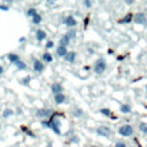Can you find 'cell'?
Listing matches in <instances>:
<instances>
[{
    "label": "cell",
    "mask_w": 147,
    "mask_h": 147,
    "mask_svg": "<svg viewBox=\"0 0 147 147\" xmlns=\"http://www.w3.org/2000/svg\"><path fill=\"white\" fill-rule=\"evenodd\" d=\"M41 124L44 126H48L49 129H52L55 133H60V129H59V119L56 118H51L48 122H41Z\"/></svg>",
    "instance_id": "6da1fadb"
},
{
    "label": "cell",
    "mask_w": 147,
    "mask_h": 147,
    "mask_svg": "<svg viewBox=\"0 0 147 147\" xmlns=\"http://www.w3.org/2000/svg\"><path fill=\"white\" fill-rule=\"evenodd\" d=\"M118 133H119L121 136H123V137H130V136H132V133H133V127H132L131 125H129V124L122 125V126L118 129Z\"/></svg>",
    "instance_id": "7a4b0ae2"
},
{
    "label": "cell",
    "mask_w": 147,
    "mask_h": 147,
    "mask_svg": "<svg viewBox=\"0 0 147 147\" xmlns=\"http://www.w3.org/2000/svg\"><path fill=\"white\" fill-rule=\"evenodd\" d=\"M106 70V62L103 59H99L94 64V71L98 75H101Z\"/></svg>",
    "instance_id": "3957f363"
},
{
    "label": "cell",
    "mask_w": 147,
    "mask_h": 147,
    "mask_svg": "<svg viewBox=\"0 0 147 147\" xmlns=\"http://www.w3.org/2000/svg\"><path fill=\"white\" fill-rule=\"evenodd\" d=\"M133 21L138 24H141V25H146L147 24V17L144 13H137L134 16H133Z\"/></svg>",
    "instance_id": "277c9868"
},
{
    "label": "cell",
    "mask_w": 147,
    "mask_h": 147,
    "mask_svg": "<svg viewBox=\"0 0 147 147\" xmlns=\"http://www.w3.org/2000/svg\"><path fill=\"white\" fill-rule=\"evenodd\" d=\"M96 133H98L99 136H102V137L108 138V137L111 134V131H110V129H109L108 126H100V127L96 130Z\"/></svg>",
    "instance_id": "5b68a950"
},
{
    "label": "cell",
    "mask_w": 147,
    "mask_h": 147,
    "mask_svg": "<svg viewBox=\"0 0 147 147\" xmlns=\"http://www.w3.org/2000/svg\"><path fill=\"white\" fill-rule=\"evenodd\" d=\"M51 114H52V109H47V108H45V109H38L37 110V113H36V115L38 116V117H48V116H51Z\"/></svg>",
    "instance_id": "8992f818"
},
{
    "label": "cell",
    "mask_w": 147,
    "mask_h": 147,
    "mask_svg": "<svg viewBox=\"0 0 147 147\" xmlns=\"http://www.w3.org/2000/svg\"><path fill=\"white\" fill-rule=\"evenodd\" d=\"M63 22H64V24H65L67 26H69V28H72V26H75V25L77 24V21L75 20L74 16H67Z\"/></svg>",
    "instance_id": "52a82bcc"
},
{
    "label": "cell",
    "mask_w": 147,
    "mask_h": 147,
    "mask_svg": "<svg viewBox=\"0 0 147 147\" xmlns=\"http://www.w3.org/2000/svg\"><path fill=\"white\" fill-rule=\"evenodd\" d=\"M51 90H52V92L54 94H59V93H62L63 87H62V85L60 83H53L52 86H51Z\"/></svg>",
    "instance_id": "ba28073f"
},
{
    "label": "cell",
    "mask_w": 147,
    "mask_h": 147,
    "mask_svg": "<svg viewBox=\"0 0 147 147\" xmlns=\"http://www.w3.org/2000/svg\"><path fill=\"white\" fill-rule=\"evenodd\" d=\"M33 70L36 72H41L44 70V64L41 63V61H39V60L33 61Z\"/></svg>",
    "instance_id": "9c48e42d"
},
{
    "label": "cell",
    "mask_w": 147,
    "mask_h": 147,
    "mask_svg": "<svg viewBox=\"0 0 147 147\" xmlns=\"http://www.w3.org/2000/svg\"><path fill=\"white\" fill-rule=\"evenodd\" d=\"M56 54H57V56L59 57H64L67 54H68V51H67V47H64V46H59L57 48H56Z\"/></svg>",
    "instance_id": "30bf717a"
},
{
    "label": "cell",
    "mask_w": 147,
    "mask_h": 147,
    "mask_svg": "<svg viewBox=\"0 0 147 147\" xmlns=\"http://www.w3.org/2000/svg\"><path fill=\"white\" fill-rule=\"evenodd\" d=\"M54 100H55V102H56L57 105H60V103H63V102L65 101V95H64L63 93H59V94H55V95H54Z\"/></svg>",
    "instance_id": "8fae6325"
},
{
    "label": "cell",
    "mask_w": 147,
    "mask_h": 147,
    "mask_svg": "<svg viewBox=\"0 0 147 147\" xmlns=\"http://www.w3.org/2000/svg\"><path fill=\"white\" fill-rule=\"evenodd\" d=\"M36 38H37V40H38V41L44 40V39L46 38V32H45L44 30H41V29L37 30V32H36Z\"/></svg>",
    "instance_id": "7c38bea8"
},
{
    "label": "cell",
    "mask_w": 147,
    "mask_h": 147,
    "mask_svg": "<svg viewBox=\"0 0 147 147\" xmlns=\"http://www.w3.org/2000/svg\"><path fill=\"white\" fill-rule=\"evenodd\" d=\"M75 59H76V53H75V52H69V53L64 56V60H65L67 62H70V63L75 62Z\"/></svg>",
    "instance_id": "4fadbf2b"
},
{
    "label": "cell",
    "mask_w": 147,
    "mask_h": 147,
    "mask_svg": "<svg viewBox=\"0 0 147 147\" xmlns=\"http://www.w3.org/2000/svg\"><path fill=\"white\" fill-rule=\"evenodd\" d=\"M69 42H70V38H69L67 34H64V36L60 39V45H61V46H64V47H65V46L69 45Z\"/></svg>",
    "instance_id": "5bb4252c"
},
{
    "label": "cell",
    "mask_w": 147,
    "mask_h": 147,
    "mask_svg": "<svg viewBox=\"0 0 147 147\" xmlns=\"http://www.w3.org/2000/svg\"><path fill=\"white\" fill-rule=\"evenodd\" d=\"M7 57H8V60H9L11 63H15V62L20 61V57H18V55H16V54H13V53L8 54V55H7Z\"/></svg>",
    "instance_id": "9a60e30c"
},
{
    "label": "cell",
    "mask_w": 147,
    "mask_h": 147,
    "mask_svg": "<svg viewBox=\"0 0 147 147\" xmlns=\"http://www.w3.org/2000/svg\"><path fill=\"white\" fill-rule=\"evenodd\" d=\"M14 65H15L17 69H20V70H25V69H26L25 63H24V62H22V61H17V62H15V63H14Z\"/></svg>",
    "instance_id": "2e32d148"
},
{
    "label": "cell",
    "mask_w": 147,
    "mask_h": 147,
    "mask_svg": "<svg viewBox=\"0 0 147 147\" xmlns=\"http://www.w3.org/2000/svg\"><path fill=\"white\" fill-rule=\"evenodd\" d=\"M139 131L142 132L144 134H147V124L144 123V122H141V123L139 124Z\"/></svg>",
    "instance_id": "e0dca14e"
},
{
    "label": "cell",
    "mask_w": 147,
    "mask_h": 147,
    "mask_svg": "<svg viewBox=\"0 0 147 147\" xmlns=\"http://www.w3.org/2000/svg\"><path fill=\"white\" fill-rule=\"evenodd\" d=\"M121 111H122L123 114H127V113L131 111V107H130L129 105H122V106H121Z\"/></svg>",
    "instance_id": "ac0fdd59"
},
{
    "label": "cell",
    "mask_w": 147,
    "mask_h": 147,
    "mask_svg": "<svg viewBox=\"0 0 147 147\" xmlns=\"http://www.w3.org/2000/svg\"><path fill=\"white\" fill-rule=\"evenodd\" d=\"M42 59H44V61L47 62V63H49V62L53 61V56H52L49 53H45V54L42 55Z\"/></svg>",
    "instance_id": "d6986e66"
},
{
    "label": "cell",
    "mask_w": 147,
    "mask_h": 147,
    "mask_svg": "<svg viewBox=\"0 0 147 147\" xmlns=\"http://www.w3.org/2000/svg\"><path fill=\"white\" fill-rule=\"evenodd\" d=\"M41 15H39V14H37V15H34L33 17H32V23H34V24H39L40 22H41Z\"/></svg>",
    "instance_id": "ffe728a7"
},
{
    "label": "cell",
    "mask_w": 147,
    "mask_h": 147,
    "mask_svg": "<svg viewBox=\"0 0 147 147\" xmlns=\"http://www.w3.org/2000/svg\"><path fill=\"white\" fill-rule=\"evenodd\" d=\"M132 18H133V16L131 14H127L123 20H121V23H129V22L132 21Z\"/></svg>",
    "instance_id": "44dd1931"
},
{
    "label": "cell",
    "mask_w": 147,
    "mask_h": 147,
    "mask_svg": "<svg viewBox=\"0 0 147 147\" xmlns=\"http://www.w3.org/2000/svg\"><path fill=\"white\" fill-rule=\"evenodd\" d=\"M13 110L11 109H5V111L2 113V116L5 117V118H7V117H9V116H11L13 115Z\"/></svg>",
    "instance_id": "7402d4cb"
},
{
    "label": "cell",
    "mask_w": 147,
    "mask_h": 147,
    "mask_svg": "<svg viewBox=\"0 0 147 147\" xmlns=\"http://www.w3.org/2000/svg\"><path fill=\"white\" fill-rule=\"evenodd\" d=\"M26 14H28V16H30V17H33L34 15H37L38 13H37V10L34 9V8H30L28 11H26Z\"/></svg>",
    "instance_id": "603a6c76"
},
{
    "label": "cell",
    "mask_w": 147,
    "mask_h": 147,
    "mask_svg": "<svg viewBox=\"0 0 147 147\" xmlns=\"http://www.w3.org/2000/svg\"><path fill=\"white\" fill-rule=\"evenodd\" d=\"M67 36H68V37L70 38V40H71V39H74V38L76 37V31H75V30H69V31L67 32Z\"/></svg>",
    "instance_id": "cb8c5ba5"
},
{
    "label": "cell",
    "mask_w": 147,
    "mask_h": 147,
    "mask_svg": "<svg viewBox=\"0 0 147 147\" xmlns=\"http://www.w3.org/2000/svg\"><path fill=\"white\" fill-rule=\"evenodd\" d=\"M100 111H101V114H103V115H106V116H110V114H111L108 108H102Z\"/></svg>",
    "instance_id": "d4e9b609"
},
{
    "label": "cell",
    "mask_w": 147,
    "mask_h": 147,
    "mask_svg": "<svg viewBox=\"0 0 147 147\" xmlns=\"http://www.w3.org/2000/svg\"><path fill=\"white\" fill-rule=\"evenodd\" d=\"M74 115H75L76 117H78V116H82V115H83V111H82V109H75V110H74Z\"/></svg>",
    "instance_id": "484cf974"
},
{
    "label": "cell",
    "mask_w": 147,
    "mask_h": 147,
    "mask_svg": "<svg viewBox=\"0 0 147 147\" xmlns=\"http://www.w3.org/2000/svg\"><path fill=\"white\" fill-rule=\"evenodd\" d=\"M114 147H126V145H125L124 142H122V141H119V142H116Z\"/></svg>",
    "instance_id": "4316f807"
},
{
    "label": "cell",
    "mask_w": 147,
    "mask_h": 147,
    "mask_svg": "<svg viewBox=\"0 0 147 147\" xmlns=\"http://www.w3.org/2000/svg\"><path fill=\"white\" fill-rule=\"evenodd\" d=\"M84 6L87 7V8H90V7L92 6V2H91L90 0H85V1H84Z\"/></svg>",
    "instance_id": "83f0119b"
},
{
    "label": "cell",
    "mask_w": 147,
    "mask_h": 147,
    "mask_svg": "<svg viewBox=\"0 0 147 147\" xmlns=\"http://www.w3.org/2000/svg\"><path fill=\"white\" fill-rule=\"evenodd\" d=\"M53 46H54V42H53V41H51V40H49V41H47V42H46V48H52Z\"/></svg>",
    "instance_id": "f1b7e54d"
},
{
    "label": "cell",
    "mask_w": 147,
    "mask_h": 147,
    "mask_svg": "<svg viewBox=\"0 0 147 147\" xmlns=\"http://www.w3.org/2000/svg\"><path fill=\"white\" fill-rule=\"evenodd\" d=\"M29 80H30V77H26V78H24V79L22 80V84H24V85H28Z\"/></svg>",
    "instance_id": "f546056e"
},
{
    "label": "cell",
    "mask_w": 147,
    "mask_h": 147,
    "mask_svg": "<svg viewBox=\"0 0 147 147\" xmlns=\"http://www.w3.org/2000/svg\"><path fill=\"white\" fill-rule=\"evenodd\" d=\"M0 9H1V10H8L9 8H8L7 6H3V5H0Z\"/></svg>",
    "instance_id": "4dcf8cb0"
},
{
    "label": "cell",
    "mask_w": 147,
    "mask_h": 147,
    "mask_svg": "<svg viewBox=\"0 0 147 147\" xmlns=\"http://www.w3.org/2000/svg\"><path fill=\"white\" fill-rule=\"evenodd\" d=\"M3 72V68H2V65H0V75Z\"/></svg>",
    "instance_id": "1f68e13d"
},
{
    "label": "cell",
    "mask_w": 147,
    "mask_h": 147,
    "mask_svg": "<svg viewBox=\"0 0 147 147\" xmlns=\"http://www.w3.org/2000/svg\"><path fill=\"white\" fill-rule=\"evenodd\" d=\"M48 5H54V1H47Z\"/></svg>",
    "instance_id": "d6a6232c"
},
{
    "label": "cell",
    "mask_w": 147,
    "mask_h": 147,
    "mask_svg": "<svg viewBox=\"0 0 147 147\" xmlns=\"http://www.w3.org/2000/svg\"><path fill=\"white\" fill-rule=\"evenodd\" d=\"M127 5H131V3H133V1H125Z\"/></svg>",
    "instance_id": "836d02e7"
},
{
    "label": "cell",
    "mask_w": 147,
    "mask_h": 147,
    "mask_svg": "<svg viewBox=\"0 0 147 147\" xmlns=\"http://www.w3.org/2000/svg\"><path fill=\"white\" fill-rule=\"evenodd\" d=\"M91 147H98V146H91Z\"/></svg>",
    "instance_id": "e575fe53"
},
{
    "label": "cell",
    "mask_w": 147,
    "mask_h": 147,
    "mask_svg": "<svg viewBox=\"0 0 147 147\" xmlns=\"http://www.w3.org/2000/svg\"><path fill=\"white\" fill-rule=\"evenodd\" d=\"M146 91H147V86H146Z\"/></svg>",
    "instance_id": "d590c367"
}]
</instances>
